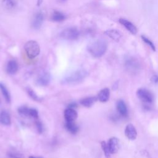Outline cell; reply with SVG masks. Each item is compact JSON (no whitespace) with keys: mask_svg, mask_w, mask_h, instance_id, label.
<instances>
[{"mask_svg":"<svg viewBox=\"0 0 158 158\" xmlns=\"http://www.w3.org/2000/svg\"><path fill=\"white\" fill-rule=\"evenodd\" d=\"M24 49L30 59H33L38 56L40 52V48L38 43L34 40L27 41L24 45Z\"/></svg>","mask_w":158,"mask_h":158,"instance_id":"3","label":"cell"},{"mask_svg":"<svg viewBox=\"0 0 158 158\" xmlns=\"http://www.w3.org/2000/svg\"><path fill=\"white\" fill-rule=\"evenodd\" d=\"M28 158H41V157H35V156H29Z\"/></svg>","mask_w":158,"mask_h":158,"instance_id":"32","label":"cell"},{"mask_svg":"<svg viewBox=\"0 0 158 158\" xmlns=\"http://www.w3.org/2000/svg\"><path fill=\"white\" fill-rule=\"evenodd\" d=\"M29 110L30 108L26 107V106H21L19 107L18 109V112L20 115H21L23 117H29Z\"/></svg>","mask_w":158,"mask_h":158,"instance_id":"22","label":"cell"},{"mask_svg":"<svg viewBox=\"0 0 158 158\" xmlns=\"http://www.w3.org/2000/svg\"><path fill=\"white\" fill-rule=\"evenodd\" d=\"M80 35L78 30L74 27H70L64 29L60 33V36L62 38L67 40H74L78 38Z\"/></svg>","mask_w":158,"mask_h":158,"instance_id":"5","label":"cell"},{"mask_svg":"<svg viewBox=\"0 0 158 158\" xmlns=\"http://www.w3.org/2000/svg\"><path fill=\"white\" fill-rule=\"evenodd\" d=\"M9 156L10 158H24L23 156L17 154V153H14V152H10L9 154Z\"/></svg>","mask_w":158,"mask_h":158,"instance_id":"29","label":"cell"},{"mask_svg":"<svg viewBox=\"0 0 158 158\" xmlns=\"http://www.w3.org/2000/svg\"><path fill=\"white\" fill-rule=\"evenodd\" d=\"M0 90L1 91L2 94L4 96L6 101L7 103H10V101H11L10 93H9L8 89H7L6 86L2 83H0Z\"/></svg>","mask_w":158,"mask_h":158,"instance_id":"20","label":"cell"},{"mask_svg":"<svg viewBox=\"0 0 158 158\" xmlns=\"http://www.w3.org/2000/svg\"><path fill=\"white\" fill-rule=\"evenodd\" d=\"M105 34L115 41H118L122 37L121 33L115 29L107 30L105 31Z\"/></svg>","mask_w":158,"mask_h":158,"instance_id":"17","label":"cell"},{"mask_svg":"<svg viewBox=\"0 0 158 158\" xmlns=\"http://www.w3.org/2000/svg\"><path fill=\"white\" fill-rule=\"evenodd\" d=\"M98 99L97 96H90L82 99L80 101V104L85 107H91Z\"/></svg>","mask_w":158,"mask_h":158,"instance_id":"16","label":"cell"},{"mask_svg":"<svg viewBox=\"0 0 158 158\" xmlns=\"http://www.w3.org/2000/svg\"><path fill=\"white\" fill-rule=\"evenodd\" d=\"M44 20L43 14L41 12H38L35 14L33 20H32V27L34 29L38 30L41 28Z\"/></svg>","mask_w":158,"mask_h":158,"instance_id":"12","label":"cell"},{"mask_svg":"<svg viewBox=\"0 0 158 158\" xmlns=\"http://www.w3.org/2000/svg\"><path fill=\"white\" fill-rule=\"evenodd\" d=\"M88 72L85 69H79L66 76L61 83L65 85H73L81 82L87 76Z\"/></svg>","mask_w":158,"mask_h":158,"instance_id":"2","label":"cell"},{"mask_svg":"<svg viewBox=\"0 0 158 158\" xmlns=\"http://www.w3.org/2000/svg\"><path fill=\"white\" fill-rule=\"evenodd\" d=\"M60 1H65V0H59Z\"/></svg>","mask_w":158,"mask_h":158,"instance_id":"33","label":"cell"},{"mask_svg":"<svg viewBox=\"0 0 158 158\" xmlns=\"http://www.w3.org/2000/svg\"><path fill=\"white\" fill-rule=\"evenodd\" d=\"M64 115L66 122H74L77 118L78 114L74 109L68 107L64 110Z\"/></svg>","mask_w":158,"mask_h":158,"instance_id":"11","label":"cell"},{"mask_svg":"<svg viewBox=\"0 0 158 158\" xmlns=\"http://www.w3.org/2000/svg\"><path fill=\"white\" fill-rule=\"evenodd\" d=\"M37 131L39 133H42L43 131V126L42 123L40 120H37L35 123Z\"/></svg>","mask_w":158,"mask_h":158,"instance_id":"28","label":"cell"},{"mask_svg":"<svg viewBox=\"0 0 158 158\" xmlns=\"http://www.w3.org/2000/svg\"><path fill=\"white\" fill-rule=\"evenodd\" d=\"M27 93L29 95V96L32 99L36 101H40L41 100V98H40L39 96H38V95L36 94V93L31 88L28 87L27 88Z\"/></svg>","mask_w":158,"mask_h":158,"instance_id":"23","label":"cell"},{"mask_svg":"<svg viewBox=\"0 0 158 158\" xmlns=\"http://www.w3.org/2000/svg\"><path fill=\"white\" fill-rule=\"evenodd\" d=\"M29 117L34 118H38V112L36 109L30 108L29 110Z\"/></svg>","mask_w":158,"mask_h":158,"instance_id":"27","label":"cell"},{"mask_svg":"<svg viewBox=\"0 0 158 158\" xmlns=\"http://www.w3.org/2000/svg\"><path fill=\"white\" fill-rule=\"evenodd\" d=\"M116 107L118 112L122 117H127L128 115V109L126 104L123 100H118L117 102Z\"/></svg>","mask_w":158,"mask_h":158,"instance_id":"13","label":"cell"},{"mask_svg":"<svg viewBox=\"0 0 158 158\" xmlns=\"http://www.w3.org/2000/svg\"><path fill=\"white\" fill-rule=\"evenodd\" d=\"M77 107V104L75 102H70L69 105H68V107H70V108H73L74 109L75 107Z\"/></svg>","mask_w":158,"mask_h":158,"instance_id":"31","label":"cell"},{"mask_svg":"<svg viewBox=\"0 0 158 158\" xmlns=\"http://www.w3.org/2000/svg\"><path fill=\"white\" fill-rule=\"evenodd\" d=\"M101 148L103 150V152L104 153V155H105L106 157V158H109L110 155L111 154L109 151V148H108V146H107V143H106L104 141H102L101 143Z\"/></svg>","mask_w":158,"mask_h":158,"instance_id":"24","label":"cell"},{"mask_svg":"<svg viewBox=\"0 0 158 158\" xmlns=\"http://www.w3.org/2000/svg\"><path fill=\"white\" fill-rule=\"evenodd\" d=\"M65 127L69 132L73 135L76 134L79 130L78 127L73 122H66Z\"/></svg>","mask_w":158,"mask_h":158,"instance_id":"19","label":"cell"},{"mask_svg":"<svg viewBox=\"0 0 158 158\" xmlns=\"http://www.w3.org/2000/svg\"><path fill=\"white\" fill-rule=\"evenodd\" d=\"M107 42L102 39L97 40L88 46V51L94 57H100L102 56L107 51Z\"/></svg>","mask_w":158,"mask_h":158,"instance_id":"1","label":"cell"},{"mask_svg":"<svg viewBox=\"0 0 158 158\" xmlns=\"http://www.w3.org/2000/svg\"><path fill=\"white\" fill-rule=\"evenodd\" d=\"M51 76L50 73L48 72H43L41 73L37 78L36 80V83L39 86H47L51 81Z\"/></svg>","mask_w":158,"mask_h":158,"instance_id":"7","label":"cell"},{"mask_svg":"<svg viewBox=\"0 0 158 158\" xmlns=\"http://www.w3.org/2000/svg\"><path fill=\"white\" fill-rule=\"evenodd\" d=\"M107 143V146L110 154H115L117 152L119 149V140L116 137L110 138Z\"/></svg>","mask_w":158,"mask_h":158,"instance_id":"9","label":"cell"},{"mask_svg":"<svg viewBox=\"0 0 158 158\" xmlns=\"http://www.w3.org/2000/svg\"><path fill=\"white\" fill-rule=\"evenodd\" d=\"M18 70V64L14 60H10L6 67V71L10 75L15 74Z\"/></svg>","mask_w":158,"mask_h":158,"instance_id":"15","label":"cell"},{"mask_svg":"<svg viewBox=\"0 0 158 158\" xmlns=\"http://www.w3.org/2000/svg\"><path fill=\"white\" fill-rule=\"evenodd\" d=\"M125 67L128 72L135 74L139 72L141 66L139 61L136 59L130 57L125 60Z\"/></svg>","mask_w":158,"mask_h":158,"instance_id":"4","label":"cell"},{"mask_svg":"<svg viewBox=\"0 0 158 158\" xmlns=\"http://www.w3.org/2000/svg\"><path fill=\"white\" fill-rule=\"evenodd\" d=\"M119 22L122 25H123L131 34L136 35L137 33L138 30H137L136 27L131 22H130L127 19L121 18V19H119Z\"/></svg>","mask_w":158,"mask_h":158,"instance_id":"10","label":"cell"},{"mask_svg":"<svg viewBox=\"0 0 158 158\" xmlns=\"http://www.w3.org/2000/svg\"><path fill=\"white\" fill-rule=\"evenodd\" d=\"M141 37V39L143 40V41H144L148 45H149V46H150V48H151L153 51H155V50H156V47H155L154 43H153L149 38H148L147 37H146L145 36H143V35H142Z\"/></svg>","mask_w":158,"mask_h":158,"instance_id":"26","label":"cell"},{"mask_svg":"<svg viewBox=\"0 0 158 158\" xmlns=\"http://www.w3.org/2000/svg\"><path fill=\"white\" fill-rule=\"evenodd\" d=\"M125 135L126 137L130 140H134L136 138L137 131L133 124L129 123L126 126L125 129Z\"/></svg>","mask_w":158,"mask_h":158,"instance_id":"8","label":"cell"},{"mask_svg":"<svg viewBox=\"0 0 158 158\" xmlns=\"http://www.w3.org/2000/svg\"><path fill=\"white\" fill-rule=\"evenodd\" d=\"M0 123L2 125L9 126L11 124L10 117L6 111H2L0 113Z\"/></svg>","mask_w":158,"mask_h":158,"instance_id":"18","label":"cell"},{"mask_svg":"<svg viewBox=\"0 0 158 158\" xmlns=\"http://www.w3.org/2000/svg\"><path fill=\"white\" fill-rule=\"evenodd\" d=\"M151 81L153 82V83H158V75H153V76L151 77Z\"/></svg>","mask_w":158,"mask_h":158,"instance_id":"30","label":"cell"},{"mask_svg":"<svg viewBox=\"0 0 158 158\" xmlns=\"http://www.w3.org/2000/svg\"><path fill=\"white\" fill-rule=\"evenodd\" d=\"M51 19L52 21L54 22H62L65 19V15L59 11L55 10L52 14Z\"/></svg>","mask_w":158,"mask_h":158,"instance_id":"21","label":"cell"},{"mask_svg":"<svg viewBox=\"0 0 158 158\" xmlns=\"http://www.w3.org/2000/svg\"><path fill=\"white\" fill-rule=\"evenodd\" d=\"M2 2L4 5L8 9L14 8L16 5L15 0H2Z\"/></svg>","mask_w":158,"mask_h":158,"instance_id":"25","label":"cell"},{"mask_svg":"<svg viewBox=\"0 0 158 158\" xmlns=\"http://www.w3.org/2000/svg\"><path fill=\"white\" fill-rule=\"evenodd\" d=\"M109 96H110V90L107 88H105L101 89L99 92L97 96L98 99L101 102H107L109 99Z\"/></svg>","mask_w":158,"mask_h":158,"instance_id":"14","label":"cell"},{"mask_svg":"<svg viewBox=\"0 0 158 158\" xmlns=\"http://www.w3.org/2000/svg\"><path fill=\"white\" fill-rule=\"evenodd\" d=\"M138 98L145 103H151L153 101V95L148 89L145 88H139L136 91Z\"/></svg>","mask_w":158,"mask_h":158,"instance_id":"6","label":"cell"}]
</instances>
